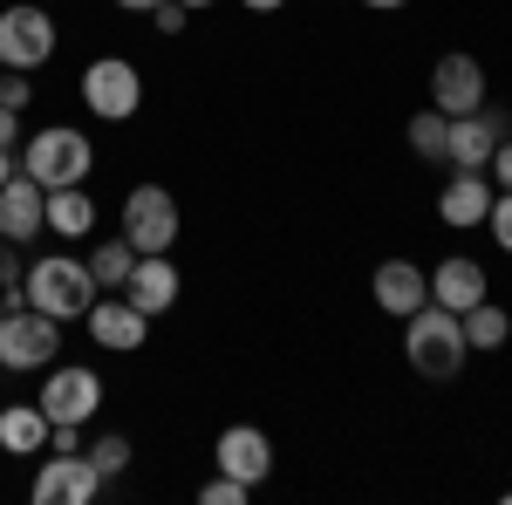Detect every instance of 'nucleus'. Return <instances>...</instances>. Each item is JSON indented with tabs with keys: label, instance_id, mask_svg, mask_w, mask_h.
Returning <instances> with one entry per match:
<instances>
[{
	"label": "nucleus",
	"instance_id": "nucleus-1",
	"mask_svg": "<svg viewBox=\"0 0 512 505\" xmlns=\"http://www.w3.org/2000/svg\"><path fill=\"white\" fill-rule=\"evenodd\" d=\"M96 294H103V287H96L89 260H69V253H41V260H28V273H21V301L41 308V314H55L62 328L82 321Z\"/></svg>",
	"mask_w": 512,
	"mask_h": 505
},
{
	"label": "nucleus",
	"instance_id": "nucleus-2",
	"mask_svg": "<svg viewBox=\"0 0 512 505\" xmlns=\"http://www.w3.org/2000/svg\"><path fill=\"white\" fill-rule=\"evenodd\" d=\"M403 355H410V369H417L424 383H451V376L465 369V355H472L465 321L451 308H437V301H424V308L403 321Z\"/></svg>",
	"mask_w": 512,
	"mask_h": 505
},
{
	"label": "nucleus",
	"instance_id": "nucleus-3",
	"mask_svg": "<svg viewBox=\"0 0 512 505\" xmlns=\"http://www.w3.org/2000/svg\"><path fill=\"white\" fill-rule=\"evenodd\" d=\"M21 171L35 178L41 192H55V185H82V178L96 171V144H89V130H76V123L28 130V144H21Z\"/></svg>",
	"mask_w": 512,
	"mask_h": 505
},
{
	"label": "nucleus",
	"instance_id": "nucleus-4",
	"mask_svg": "<svg viewBox=\"0 0 512 505\" xmlns=\"http://www.w3.org/2000/svg\"><path fill=\"white\" fill-rule=\"evenodd\" d=\"M62 355V321L41 308H7L0 314V369L14 376H35Z\"/></svg>",
	"mask_w": 512,
	"mask_h": 505
},
{
	"label": "nucleus",
	"instance_id": "nucleus-5",
	"mask_svg": "<svg viewBox=\"0 0 512 505\" xmlns=\"http://www.w3.org/2000/svg\"><path fill=\"white\" fill-rule=\"evenodd\" d=\"M82 110L96 123H130L144 110V76H137V62H123V55H96L89 69H82Z\"/></svg>",
	"mask_w": 512,
	"mask_h": 505
},
{
	"label": "nucleus",
	"instance_id": "nucleus-6",
	"mask_svg": "<svg viewBox=\"0 0 512 505\" xmlns=\"http://www.w3.org/2000/svg\"><path fill=\"white\" fill-rule=\"evenodd\" d=\"M48 55H55V14H48L41 0L0 7V69H21V76H35Z\"/></svg>",
	"mask_w": 512,
	"mask_h": 505
},
{
	"label": "nucleus",
	"instance_id": "nucleus-7",
	"mask_svg": "<svg viewBox=\"0 0 512 505\" xmlns=\"http://www.w3.org/2000/svg\"><path fill=\"white\" fill-rule=\"evenodd\" d=\"M178 198L164 192V185H130L123 198V239L137 246V253H171L178 246Z\"/></svg>",
	"mask_w": 512,
	"mask_h": 505
},
{
	"label": "nucleus",
	"instance_id": "nucleus-8",
	"mask_svg": "<svg viewBox=\"0 0 512 505\" xmlns=\"http://www.w3.org/2000/svg\"><path fill=\"white\" fill-rule=\"evenodd\" d=\"M35 403L48 424H89L103 410V376L82 369V362H48V383H41Z\"/></svg>",
	"mask_w": 512,
	"mask_h": 505
},
{
	"label": "nucleus",
	"instance_id": "nucleus-9",
	"mask_svg": "<svg viewBox=\"0 0 512 505\" xmlns=\"http://www.w3.org/2000/svg\"><path fill=\"white\" fill-rule=\"evenodd\" d=\"M431 110L437 117H472V110H485V69H478V55L451 48V55L431 62Z\"/></svg>",
	"mask_w": 512,
	"mask_h": 505
},
{
	"label": "nucleus",
	"instance_id": "nucleus-10",
	"mask_svg": "<svg viewBox=\"0 0 512 505\" xmlns=\"http://www.w3.org/2000/svg\"><path fill=\"white\" fill-rule=\"evenodd\" d=\"M96 492H103V471L89 465L82 451H55V458H41L35 492H28V499H35V505H89Z\"/></svg>",
	"mask_w": 512,
	"mask_h": 505
},
{
	"label": "nucleus",
	"instance_id": "nucleus-11",
	"mask_svg": "<svg viewBox=\"0 0 512 505\" xmlns=\"http://www.w3.org/2000/svg\"><path fill=\"white\" fill-rule=\"evenodd\" d=\"M212 458H219V471L226 478H239V485H267L274 478V437L260 424H233V430H219V444H212Z\"/></svg>",
	"mask_w": 512,
	"mask_h": 505
},
{
	"label": "nucleus",
	"instance_id": "nucleus-12",
	"mask_svg": "<svg viewBox=\"0 0 512 505\" xmlns=\"http://www.w3.org/2000/svg\"><path fill=\"white\" fill-rule=\"evenodd\" d=\"M82 328H89V342L110 355H137L144 349V328H151V314H137L123 294H96L89 314H82Z\"/></svg>",
	"mask_w": 512,
	"mask_h": 505
},
{
	"label": "nucleus",
	"instance_id": "nucleus-13",
	"mask_svg": "<svg viewBox=\"0 0 512 505\" xmlns=\"http://www.w3.org/2000/svg\"><path fill=\"white\" fill-rule=\"evenodd\" d=\"M369 294H376V308L390 314V321H410L431 301V273L417 267V260H383V267L369 273Z\"/></svg>",
	"mask_w": 512,
	"mask_h": 505
},
{
	"label": "nucleus",
	"instance_id": "nucleus-14",
	"mask_svg": "<svg viewBox=\"0 0 512 505\" xmlns=\"http://www.w3.org/2000/svg\"><path fill=\"white\" fill-rule=\"evenodd\" d=\"M48 233V192H41L28 171H14L7 185H0V239H14V246H28V239Z\"/></svg>",
	"mask_w": 512,
	"mask_h": 505
},
{
	"label": "nucleus",
	"instance_id": "nucleus-15",
	"mask_svg": "<svg viewBox=\"0 0 512 505\" xmlns=\"http://www.w3.org/2000/svg\"><path fill=\"white\" fill-rule=\"evenodd\" d=\"M117 294L137 314H151V321L171 314L178 308V267H171V253H137V267H130V280H123Z\"/></svg>",
	"mask_w": 512,
	"mask_h": 505
},
{
	"label": "nucleus",
	"instance_id": "nucleus-16",
	"mask_svg": "<svg viewBox=\"0 0 512 505\" xmlns=\"http://www.w3.org/2000/svg\"><path fill=\"white\" fill-rule=\"evenodd\" d=\"M499 137H506V117H485V110L451 117L444 123V164H451V171H485Z\"/></svg>",
	"mask_w": 512,
	"mask_h": 505
},
{
	"label": "nucleus",
	"instance_id": "nucleus-17",
	"mask_svg": "<svg viewBox=\"0 0 512 505\" xmlns=\"http://www.w3.org/2000/svg\"><path fill=\"white\" fill-rule=\"evenodd\" d=\"M485 212H492V178L485 171H451V185L437 192V219L451 233H472V226H485Z\"/></svg>",
	"mask_w": 512,
	"mask_h": 505
},
{
	"label": "nucleus",
	"instance_id": "nucleus-18",
	"mask_svg": "<svg viewBox=\"0 0 512 505\" xmlns=\"http://www.w3.org/2000/svg\"><path fill=\"white\" fill-rule=\"evenodd\" d=\"M485 294H492V287H485V267H478V260H465V253L437 260V273H431V301H437V308L465 314V308H478Z\"/></svg>",
	"mask_w": 512,
	"mask_h": 505
},
{
	"label": "nucleus",
	"instance_id": "nucleus-19",
	"mask_svg": "<svg viewBox=\"0 0 512 505\" xmlns=\"http://www.w3.org/2000/svg\"><path fill=\"white\" fill-rule=\"evenodd\" d=\"M0 451H7V458H41V451H48V417H41V403H7V410H0Z\"/></svg>",
	"mask_w": 512,
	"mask_h": 505
},
{
	"label": "nucleus",
	"instance_id": "nucleus-20",
	"mask_svg": "<svg viewBox=\"0 0 512 505\" xmlns=\"http://www.w3.org/2000/svg\"><path fill=\"white\" fill-rule=\"evenodd\" d=\"M48 233L55 239H89L96 233V198L82 185H55L48 192Z\"/></svg>",
	"mask_w": 512,
	"mask_h": 505
},
{
	"label": "nucleus",
	"instance_id": "nucleus-21",
	"mask_svg": "<svg viewBox=\"0 0 512 505\" xmlns=\"http://www.w3.org/2000/svg\"><path fill=\"white\" fill-rule=\"evenodd\" d=\"M458 321H465V342H472V355H499V349L512 342V314L499 308L492 294H485L478 308H465Z\"/></svg>",
	"mask_w": 512,
	"mask_h": 505
},
{
	"label": "nucleus",
	"instance_id": "nucleus-22",
	"mask_svg": "<svg viewBox=\"0 0 512 505\" xmlns=\"http://www.w3.org/2000/svg\"><path fill=\"white\" fill-rule=\"evenodd\" d=\"M130 267H137V246H130V239H103V246L89 253V273H96L103 294H117L123 280H130Z\"/></svg>",
	"mask_w": 512,
	"mask_h": 505
},
{
	"label": "nucleus",
	"instance_id": "nucleus-23",
	"mask_svg": "<svg viewBox=\"0 0 512 505\" xmlns=\"http://www.w3.org/2000/svg\"><path fill=\"white\" fill-rule=\"evenodd\" d=\"M444 123H451V117H437V110H417V117L403 123V130H410V151H417V157H444Z\"/></svg>",
	"mask_w": 512,
	"mask_h": 505
},
{
	"label": "nucleus",
	"instance_id": "nucleus-24",
	"mask_svg": "<svg viewBox=\"0 0 512 505\" xmlns=\"http://www.w3.org/2000/svg\"><path fill=\"white\" fill-rule=\"evenodd\" d=\"M82 458H89V465L103 471V478H117V471L130 465V437H123V430H110V437H96V444H89Z\"/></svg>",
	"mask_w": 512,
	"mask_h": 505
},
{
	"label": "nucleus",
	"instance_id": "nucleus-25",
	"mask_svg": "<svg viewBox=\"0 0 512 505\" xmlns=\"http://www.w3.org/2000/svg\"><path fill=\"white\" fill-rule=\"evenodd\" d=\"M198 499H205V505H246V499H253V485H239V478L219 471V478H205V485H198Z\"/></svg>",
	"mask_w": 512,
	"mask_h": 505
},
{
	"label": "nucleus",
	"instance_id": "nucleus-26",
	"mask_svg": "<svg viewBox=\"0 0 512 505\" xmlns=\"http://www.w3.org/2000/svg\"><path fill=\"white\" fill-rule=\"evenodd\" d=\"M21 246H14V239H0V294H7V308H14V301H21Z\"/></svg>",
	"mask_w": 512,
	"mask_h": 505
},
{
	"label": "nucleus",
	"instance_id": "nucleus-27",
	"mask_svg": "<svg viewBox=\"0 0 512 505\" xmlns=\"http://www.w3.org/2000/svg\"><path fill=\"white\" fill-rule=\"evenodd\" d=\"M485 226H492V239H499V253H512V192H492Z\"/></svg>",
	"mask_w": 512,
	"mask_h": 505
},
{
	"label": "nucleus",
	"instance_id": "nucleus-28",
	"mask_svg": "<svg viewBox=\"0 0 512 505\" xmlns=\"http://www.w3.org/2000/svg\"><path fill=\"white\" fill-rule=\"evenodd\" d=\"M0 103H7V110H28V103H35V82L21 76V69H7V76H0Z\"/></svg>",
	"mask_w": 512,
	"mask_h": 505
},
{
	"label": "nucleus",
	"instance_id": "nucleus-29",
	"mask_svg": "<svg viewBox=\"0 0 512 505\" xmlns=\"http://www.w3.org/2000/svg\"><path fill=\"white\" fill-rule=\"evenodd\" d=\"M485 178H492L499 192H512V137H499V144H492V164H485Z\"/></svg>",
	"mask_w": 512,
	"mask_h": 505
},
{
	"label": "nucleus",
	"instance_id": "nucleus-30",
	"mask_svg": "<svg viewBox=\"0 0 512 505\" xmlns=\"http://www.w3.org/2000/svg\"><path fill=\"white\" fill-rule=\"evenodd\" d=\"M151 14H158V35H185V28H192V7H185V0H164Z\"/></svg>",
	"mask_w": 512,
	"mask_h": 505
},
{
	"label": "nucleus",
	"instance_id": "nucleus-31",
	"mask_svg": "<svg viewBox=\"0 0 512 505\" xmlns=\"http://www.w3.org/2000/svg\"><path fill=\"white\" fill-rule=\"evenodd\" d=\"M0 144H7V151L21 144V110H7V103H0Z\"/></svg>",
	"mask_w": 512,
	"mask_h": 505
},
{
	"label": "nucleus",
	"instance_id": "nucleus-32",
	"mask_svg": "<svg viewBox=\"0 0 512 505\" xmlns=\"http://www.w3.org/2000/svg\"><path fill=\"white\" fill-rule=\"evenodd\" d=\"M14 171H21V157H14V151H7V144H0V185H7Z\"/></svg>",
	"mask_w": 512,
	"mask_h": 505
},
{
	"label": "nucleus",
	"instance_id": "nucleus-33",
	"mask_svg": "<svg viewBox=\"0 0 512 505\" xmlns=\"http://www.w3.org/2000/svg\"><path fill=\"white\" fill-rule=\"evenodd\" d=\"M239 7H246V14H280L287 0H239Z\"/></svg>",
	"mask_w": 512,
	"mask_h": 505
},
{
	"label": "nucleus",
	"instance_id": "nucleus-34",
	"mask_svg": "<svg viewBox=\"0 0 512 505\" xmlns=\"http://www.w3.org/2000/svg\"><path fill=\"white\" fill-rule=\"evenodd\" d=\"M123 14H151V7H164V0H117Z\"/></svg>",
	"mask_w": 512,
	"mask_h": 505
},
{
	"label": "nucleus",
	"instance_id": "nucleus-35",
	"mask_svg": "<svg viewBox=\"0 0 512 505\" xmlns=\"http://www.w3.org/2000/svg\"><path fill=\"white\" fill-rule=\"evenodd\" d=\"M362 7H383V14H390V7H410V0H362Z\"/></svg>",
	"mask_w": 512,
	"mask_h": 505
},
{
	"label": "nucleus",
	"instance_id": "nucleus-36",
	"mask_svg": "<svg viewBox=\"0 0 512 505\" xmlns=\"http://www.w3.org/2000/svg\"><path fill=\"white\" fill-rule=\"evenodd\" d=\"M185 7H192V14H205V7H219V0H185Z\"/></svg>",
	"mask_w": 512,
	"mask_h": 505
},
{
	"label": "nucleus",
	"instance_id": "nucleus-37",
	"mask_svg": "<svg viewBox=\"0 0 512 505\" xmlns=\"http://www.w3.org/2000/svg\"><path fill=\"white\" fill-rule=\"evenodd\" d=\"M0 314H7V294H0Z\"/></svg>",
	"mask_w": 512,
	"mask_h": 505
},
{
	"label": "nucleus",
	"instance_id": "nucleus-38",
	"mask_svg": "<svg viewBox=\"0 0 512 505\" xmlns=\"http://www.w3.org/2000/svg\"><path fill=\"white\" fill-rule=\"evenodd\" d=\"M0 76H7V69H0Z\"/></svg>",
	"mask_w": 512,
	"mask_h": 505
}]
</instances>
